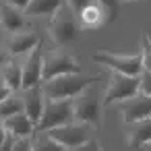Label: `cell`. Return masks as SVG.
Here are the masks:
<instances>
[{
    "label": "cell",
    "mask_w": 151,
    "mask_h": 151,
    "mask_svg": "<svg viewBox=\"0 0 151 151\" xmlns=\"http://www.w3.org/2000/svg\"><path fill=\"white\" fill-rule=\"evenodd\" d=\"M44 81V54H42V44L29 52L25 64H23V91L40 87Z\"/></svg>",
    "instance_id": "cell-8"
},
{
    "label": "cell",
    "mask_w": 151,
    "mask_h": 151,
    "mask_svg": "<svg viewBox=\"0 0 151 151\" xmlns=\"http://www.w3.org/2000/svg\"><path fill=\"white\" fill-rule=\"evenodd\" d=\"M9 64V54L6 52H0V68H4Z\"/></svg>",
    "instance_id": "cell-31"
},
{
    "label": "cell",
    "mask_w": 151,
    "mask_h": 151,
    "mask_svg": "<svg viewBox=\"0 0 151 151\" xmlns=\"http://www.w3.org/2000/svg\"><path fill=\"white\" fill-rule=\"evenodd\" d=\"M95 4V0H68V6L75 11V15H81L87 6Z\"/></svg>",
    "instance_id": "cell-23"
},
{
    "label": "cell",
    "mask_w": 151,
    "mask_h": 151,
    "mask_svg": "<svg viewBox=\"0 0 151 151\" xmlns=\"http://www.w3.org/2000/svg\"><path fill=\"white\" fill-rule=\"evenodd\" d=\"M145 35H147V40H149V44H151V29H147V31H145Z\"/></svg>",
    "instance_id": "cell-33"
},
{
    "label": "cell",
    "mask_w": 151,
    "mask_h": 151,
    "mask_svg": "<svg viewBox=\"0 0 151 151\" xmlns=\"http://www.w3.org/2000/svg\"><path fill=\"white\" fill-rule=\"evenodd\" d=\"M13 151H33V137L31 139H17Z\"/></svg>",
    "instance_id": "cell-24"
},
{
    "label": "cell",
    "mask_w": 151,
    "mask_h": 151,
    "mask_svg": "<svg viewBox=\"0 0 151 151\" xmlns=\"http://www.w3.org/2000/svg\"><path fill=\"white\" fill-rule=\"evenodd\" d=\"M73 104H75V122H83L89 126L101 124V104L97 101L95 91L91 89L83 91L73 99Z\"/></svg>",
    "instance_id": "cell-7"
},
{
    "label": "cell",
    "mask_w": 151,
    "mask_h": 151,
    "mask_svg": "<svg viewBox=\"0 0 151 151\" xmlns=\"http://www.w3.org/2000/svg\"><path fill=\"white\" fill-rule=\"evenodd\" d=\"M33 151H66L58 141H54L48 132H35L33 137Z\"/></svg>",
    "instance_id": "cell-20"
},
{
    "label": "cell",
    "mask_w": 151,
    "mask_h": 151,
    "mask_svg": "<svg viewBox=\"0 0 151 151\" xmlns=\"http://www.w3.org/2000/svg\"><path fill=\"white\" fill-rule=\"evenodd\" d=\"M139 93H141V77H126L120 73H112L104 106H112L114 101H126Z\"/></svg>",
    "instance_id": "cell-4"
},
{
    "label": "cell",
    "mask_w": 151,
    "mask_h": 151,
    "mask_svg": "<svg viewBox=\"0 0 151 151\" xmlns=\"http://www.w3.org/2000/svg\"><path fill=\"white\" fill-rule=\"evenodd\" d=\"M79 17H81V25H83V27H87V29H93V27H99V25L108 23L106 13H104V9H101L97 2H95V4H91V6H87Z\"/></svg>",
    "instance_id": "cell-17"
},
{
    "label": "cell",
    "mask_w": 151,
    "mask_h": 151,
    "mask_svg": "<svg viewBox=\"0 0 151 151\" xmlns=\"http://www.w3.org/2000/svg\"><path fill=\"white\" fill-rule=\"evenodd\" d=\"M50 31H52V37H54L56 44H70L79 37V29H77V23H75V11L68 4H64L52 17Z\"/></svg>",
    "instance_id": "cell-6"
},
{
    "label": "cell",
    "mask_w": 151,
    "mask_h": 151,
    "mask_svg": "<svg viewBox=\"0 0 151 151\" xmlns=\"http://www.w3.org/2000/svg\"><path fill=\"white\" fill-rule=\"evenodd\" d=\"M6 139H9V132H6V128H4L2 124H0V147L6 143Z\"/></svg>",
    "instance_id": "cell-30"
},
{
    "label": "cell",
    "mask_w": 151,
    "mask_h": 151,
    "mask_svg": "<svg viewBox=\"0 0 151 151\" xmlns=\"http://www.w3.org/2000/svg\"><path fill=\"white\" fill-rule=\"evenodd\" d=\"M6 97H11V89H9L4 83H0V104H2Z\"/></svg>",
    "instance_id": "cell-28"
},
{
    "label": "cell",
    "mask_w": 151,
    "mask_h": 151,
    "mask_svg": "<svg viewBox=\"0 0 151 151\" xmlns=\"http://www.w3.org/2000/svg\"><path fill=\"white\" fill-rule=\"evenodd\" d=\"M40 37L35 33H17L11 37L9 42V52L13 56H19V54H27V52H33L37 46H40Z\"/></svg>",
    "instance_id": "cell-14"
},
{
    "label": "cell",
    "mask_w": 151,
    "mask_h": 151,
    "mask_svg": "<svg viewBox=\"0 0 151 151\" xmlns=\"http://www.w3.org/2000/svg\"><path fill=\"white\" fill-rule=\"evenodd\" d=\"M79 73V64L68 54H50L44 58V81H52L62 75Z\"/></svg>",
    "instance_id": "cell-9"
},
{
    "label": "cell",
    "mask_w": 151,
    "mask_h": 151,
    "mask_svg": "<svg viewBox=\"0 0 151 151\" xmlns=\"http://www.w3.org/2000/svg\"><path fill=\"white\" fill-rule=\"evenodd\" d=\"M93 62L110 66L114 73L126 75V77H141L143 75V56L132 54V56H122V54H112V52H97L91 56Z\"/></svg>",
    "instance_id": "cell-3"
},
{
    "label": "cell",
    "mask_w": 151,
    "mask_h": 151,
    "mask_svg": "<svg viewBox=\"0 0 151 151\" xmlns=\"http://www.w3.org/2000/svg\"><path fill=\"white\" fill-rule=\"evenodd\" d=\"M54 141H58L64 149H77L89 141H93V126L89 124H83V122H70L66 126H60V128H54L48 132Z\"/></svg>",
    "instance_id": "cell-5"
},
{
    "label": "cell",
    "mask_w": 151,
    "mask_h": 151,
    "mask_svg": "<svg viewBox=\"0 0 151 151\" xmlns=\"http://www.w3.org/2000/svg\"><path fill=\"white\" fill-rule=\"evenodd\" d=\"M0 23H2L4 29L9 31H21L25 27V19H23V13L11 4H2L0 6Z\"/></svg>",
    "instance_id": "cell-15"
},
{
    "label": "cell",
    "mask_w": 151,
    "mask_h": 151,
    "mask_svg": "<svg viewBox=\"0 0 151 151\" xmlns=\"http://www.w3.org/2000/svg\"><path fill=\"white\" fill-rule=\"evenodd\" d=\"M122 114H124V122L126 124L151 118V97L139 93V95L122 101Z\"/></svg>",
    "instance_id": "cell-10"
},
{
    "label": "cell",
    "mask_w": 151,
    "mask_h": 151,
    "mask_svg": "<svg viewBox=\"0 0 151 151\" xmlns=\"http://www.w3.org/2000/svg\"><path fill=\"white\" fill-rule=\"evenodd\" d=\"M6 4H11V6L19 9V11H27L29 4H31V0H6Z\"/></svg>",
    "instance_id": "cell-27"
},
{
    "label": "cell",
    "mask_w": 151,
    "mask_h": 151,
    "mask_svg": "<svg viewBox=\"0 0 151 151\" xmlns=\"http://www.w3.org/2000/svg\"><path fill=\"white\" fill-rule=\"evenodd\" d=\"M64 6V0H31L25 15H37V17H54Z\"/></svg>",
    "instance_id": "cell-16"
},
{
    "label": "cell",
    "mask_w": 151,
    "mask_h": 151,
    "mask_svg": "<svg viewBox=\"0 0 151 151\" xmlns=\"http://www.w3.org/2000/svg\"><path fill=\"white\" fill-rule=\"evenodd\" d=\"M75 122V104L73 99H46V110H44V116L35 128V132H50L54 128H60V126H66Z\"/></svg>",
    "instance_id": "cell-2"
},
{
    "label": "cell",
    "mask_w": 151,
    "mask_h": 151,
    "mask_svg": "<svg viewBox=\"0 0 151 151\" xmlns=\"http://www.w3.org/2000/svg\"><path fill=\"white\" fill-rule=\"evenodd\" d=\"M0 124H2V120H0Z\"/></svg>",
    "instance_id": "cell-35"
},
{
    "label": "cell",
    "mask_w": 151,
    "mask_h": 151,
    "mask_svg": "<svg viewBox=\"0 0 151 151\" xmlns=\"http://www.w3.org/2000/svg\"><path fill=\"white\" fill-rule=\"evenodd\" d=\"M15 141H17V139L9 134V139H6V143H4L2 147H0V151H13V147H15Z\"/></svg>",
    "instance_id": "cell-29"
},
{
    "label": "cell",
    "mask_w": 151,
    "mask_h": 151,
    "mask_svg": "<svg viewBox=\"0 0 151 151\" xmlns=\"http://www.w3.org/2000/svg\"><path fill=\"white\" fill-rule=\"evenodd\" d=\"M139 151H151V143H145V145H143Z\"/></svg>",
    "instance_id": "cell-32"
},
{
    "label": "cell",
    "mask_w": 151,
    "mask_h": 151,
    "mask_svg": "<svg viewBox=\"0 0 151 151\" xmlns=\"http://www.w3.org/2000/svg\"><path fill=\"white\" fill-rule=\"evenodd\" d=\"M128 141L132 151H139L145 143H151V118L128 124Z\"/></svg>",
    "instance_id": "cell-13"
},
{
    "label": "cell",
    "mask_w": 151,
    "mask_h": 151,
    "mask_svg": "<svg viewBox=\"0 0 151 151\" xmlns=\"http://www.w3.org/2000/svg\"><path fill=\"white\" fill-rule=\"evenodd\" d=\"M141 56H143V68L147 73H151V44H149L147 35H143V40H141Z\"/></svg>",
    "instance_id": "cell-22"
},
{
    "label": "cell",
    "mask_w": 151,
    "mask_h": 151,
    "mask_svg": "<svg viewBox=\"0 0 151 151\" xmlns=\"http://www.w3.org/2000/svg\"><path fill=\"white\" fill-rule=\"evenodd\" d=\"M97 81V77H91V75H81V73H75V75H62V77H56L52 81H44V93L48 99H75L77 95H81L83 91H87L93 83Z\"/></svg>",
    "instance_id": "cell-1"
},
{
    "label": "cell",
    "mask_w": 151,
    "mask_h": 151,
    "mask_svg": "<svg viewBox=\"0 0 151 151\" xmlns=\"http://www.w3.org/2000/svg\"><path fill=\"white\" fill-rule=\"evenodd\" d=\"M95 2L104 9L108 23H112V21L118 19V15H120V0H95Z\"/></svg>",
    "instance_id": "cell-21"
},
{
    "label": "cell",
    "mask_w": 151,
    "mask_h": 151,
    "mask_svg": "<svg viewBox=\"0 0 151 151\" xmlns=\"http://www.w3.org/2000/svg\"><path fill=\"white\" fill-rule=\"evenodd\" d=\"M2 83H4L11 91L23 89V66H19V64H15V62H9V64L2 68Z\"/></svg>",
    "instance_id": "cell-18"
},
{
    "label": "cell",
    "mask_w": 151,
    "mask_h": 151,
    "mask_svg": "<svg viewBox=\"0 0 151 151\" xmlns=\"http://www.w3.org/2000/svg\"><path fill=\"white\" fill-rule=\"evenodd\" d=\"M141 93L151 97V73H147V70H143V75H141Z\"/></svg>",
    "instance_id": "cell-25"
},
{
    "label": "cell",
    "mask_w": 151,
    "mask_h": 151,
    "mask_svg": "<svg viewBox=\"0 0 151 151\" xmlns=\"http://www.w3.org/2000/svg\"><path fill=\"white\" fill-rule=\"evenodd\" d=\"M73 151H101V147H99L97 139H93V141H89V143H85V145H81V147H77Z\"/></svg>",
    "instance_id": "cell-26"
},
{
    "label": "cell",
    "mask_w": 151,
    "mask_h": 151,
    "mask_svg": "<svg viewBox=\"0 0 151 151\" xmlns=\"http://www.w3.org/2000/svg\"><path fill=\"white\" fill-rule=\"evenodd\" d=\"M17 114H25V104H23V97H6L2 104H0V120H9Z\"/></svg>",
    "instance_id": "cell-19"
},
{
    "label": "cell",
    "mask_w": 151,
    "mask_h": 151,
    "mask_svg": "<svg viewBox=\"0 0 151 151\" xmlns=\"http://www.w3.org/2000/svg\"><path fill=\"white\" fill-rule=\"evenodd\" d=\"M0 37H2V23H0Z\"/></svg>",
    "instance_id": "cell-34"
},
{
    "label": "cell",
    "mask_w": 151,
    "mask_h": 151,
    "mask_svg": "<svg viewBox=\"0 0 151 151\" xmlns=\"http://www.w3.org/2000/svg\"><path fill=\"white\" fill-rule=\"evenodd\" d=\"M2 126L15 139H31V137H35V124L31 122V118L27 114H17V116L4 120Z\"/></svg>",
    "instance_id": "cell-12"
},
{
    "label": "cell",
    "mask_w": 151,
    "mask_h": 151,
    "mask_svg": "<svg viewBox=\"0 0 151 151\" xmlns=\"http://www.w3.org/2000/svg\"><path fill=\"white\" fill-rule=\"evenodd\" d=\"M44 89L42 87H33V89H27L23 93V104H25V114L31 118V122L40 124L42 116H44V110H46V99H44Z\"/></svg>",
    "instance_id": "cell-11"
}]
</instances>
